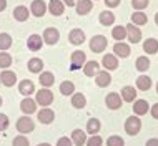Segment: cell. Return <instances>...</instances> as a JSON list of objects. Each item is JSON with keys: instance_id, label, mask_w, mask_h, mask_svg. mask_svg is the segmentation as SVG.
I'll list each match as a JSON object with an SVG mask.
<instances>
[{"instance_id": "cell-51", "label": "cell", "mask_w": 158, "mask_h": 146, "mask_svg": "<svg viewBox=\"0 0 158 146\" xmlns=\"http://www.w3.org/2000/svg\"><path fill=\"white\" fill-rule=\"evenodd\" d=\"M38 146H52V144H48V143H40Z\"/></svg>"}, {"instance_id": "cell-16", "label": "cell", "mask_w": 158, "mask_h": 146, "mask_svg": "<svg viewBox=\"0 0 158 146\" xmlns=\"http://www.w3.org/2000/svg\"><path fill=\"white\" fill-rule=\"evenodd\" d=\"M42 45H44V40H42V37H40V35L33 33V35L28 37V40H27V47H28V50H32V51H38V50L42 48Z\"/></svg>"}, {"instance_id": "cell-26", "label": "cell", "mask_w": 158, "mask_h": 146, "mask_svg": "<svg viewBox=\"0 0 158 146\" xmlns=\"http://www.w3.org/2000/svg\"><path fill=\"white\" fill-rule=\"evenodd\" d=\"M38 81H40V85H42V87H45V88L52 87V85L55 83L53 73H50V71H44V73H40V76H38Z\"/></svg>"}, {"instance_id": "cell-1", "label": "cell", "mask_w": 158, "mask_h": 146, "mask_svg": "<svg viewBox=\"0 0 158 146\" xmlns=\"http://www.w3.org/2000/svg\"><path fill=\"white\" fill-rule=\"evenodd\" d=\"M35 101L40 106H50L53 103V93L48 88H42L35 93Z\"/></svg>"}, {"instance_id": "cell-39", "label": "cell", "mask_w": 158, "mask_h": 146, "mask_svg": "<svg viewBox=\"0 0 158 146\" xmlns=\"http://www.w3.org/2000/svg\"><path fill=\"white\" fill-rule=\"evenodd\" d=\"M106 146H125V141L122 140V136H110L106 140Z\"/></svg>"}, {"instance_id": "cell-32", "label": "cell", "mask_w": 158, "mask_h": 146, "mask_svg": "<svg viewBox=\"0 0 158 146\" xmlns=\"http://www.w3.org/2000/svg\"><path fill=\"white\" fill-rule=\"evenodd\" d=\"M147 22H148V17H147V14H143L142 10L131 14V23L133 25H145Z\"/></svg>"}, {"instance_id": "cell-10", "label": "cell", "mask_w": 158, "mask_h": 146, "mask_svg": "<svg viewBox=\"0 0 158 146\" xmlns=\"http://www.w3.org/2000/svg\"><path fill=\"white\" fill-rule=\"evenodd\" d=\"M95 83L98 85L100 88H105V87H108L110 83H112V76H110V71H98L97 75H95Z\"/></svg>"}, {"instance_id": "cell-31", "label": "cell", "mask_w": 158, "mask_h": 146, "mask_svg": "<svg viewBox=\"0 0 158 146\" xmlns=\"http://www.w3.org/2000/svg\"><path fill=\"white\" fill-rule=\"evenodd\" d=\"M100 23L105 25V27H110V25L115 23V15L110 10H105L100 14Z\"/></svg>"}, {"instance_id": "cell-12", "label": "cell", "mask_w": 158, "mask_h": 146, "mask_svg": "<svg viewBox=\"0 0 158 146\" xmlns=\"http://www.w3.org/2000/svg\"><path fill=\"white\" fill-rule=\"evenodd\" d=\"M17 81V75L10 70H3L0 73V83L5 85V87H14Z\"/></svg>"}, {"instance_id": "cell-41", "label": "cell", "mask_w": 158, "mask_h": 146, "mask_svg": "<svg viewBox=\"0 0 158 146\" xmlns=\"http://www.w3.org/2000/svg\"><path fill=\"white\" fill-rule=\"evenodd\" d=\"M12 146H30V144H28V140L25 138L23 135H20V136H15V138H14Z\"/></svg>"}, {"instance_id": "cell-30", "label": "cell", "mask_w": 158, "mask_h": 146, "mask_svg": "<svg viewBox=\"0 0 158 146\" xmlns=\"http://www.w3.org/2000/svg\"><path fill=\"white\" fill-rule=\"evenodd\" d=\"M28 70L32 73H42V68H44V62H42L40 58H30L27 63Z\"/></svg>"}, {"instance_id": "cell-2", "label": "cell", "mask_w": 158, "mask_h": 146, "mask_svg": "<svg viewBox=\"0 0 158 146\" xmlns=\"http://www.w3.org/2000/svg\"><path fill=\"white\" fill-rule=\"evenodd\" d=\"M140 130H142V120L136 116V115L127 118V121H125V131L128 133V135L135 136V135H138V133H140Z\"/></svg>"}, {"instance_id": "cell-53", "label": "cell", "mask_w": 158, "mask_h": 146, "mask_svg": "<svg viewBox=\"0 0 158 146\" xmlns=\"http://www.w3.org/2000/svg\"><path fill=\"white\" fill-rule=\"evenodd\" d=\"M156 93H158V83H156Z\"/></svg>"}, {"instance_id": "cell-33", "label": "cell", "mask_w": 158, "mask_h": 146, "mask_svg": "<svg viewBox=\"0 0 158 146\" xmlns=\"http://www.w3.org/2000/svg\"><path fill=\"white\" fill-rule=\"evenodd\" d=\"M100 128H102V124H100V121H98L97 118H90V120H88L87 133H90V135H97V133L100 131Z\"/></svg>"}, {"instance_id": "cell-48", "label": "cell", "mask_w": 158, "mask_h": 146, "mask_svg": "<svg viewBox=\"0 0 158 146\" xmlns=\"http://www.w3.org/2000/svg\"><path fill=\"white\" fill-rule=\"evenodd\" d=\"M78 0H63V5H68V7H75Z\"/></svg>"}, {"instance_id": "cell-45", "label": "cell", "mask_w": 158, "mask_h": 146, "mask_svg": "<svg viewBox=\"0 0 158 146\" xmlns=\"http://www.w3.org/2000/svg\"><path fill=\"white\" fill-rule=\"evenodd\" d=\"M105 5L110 7V8L118 7V5H120V0H105Z\"/></svg>"}, {"instance_id": "cell-46", "label": "cell", "mask_w": 158, "mask_h": 146, "mask_svg": "<svg viewBox=\"0 0 158 146\" xmlns=\"http://www.w3.org/2000/svg\"><path fill=\"white\" fill-rule=\"evenodd\" d=\"M150 113H152V116L155 120H158V103H155V105L150 108Z\"/></svg>"}, {"instance_id": "cell-52", "label": "cell", "mask_w": 158, "mask_h": 146, "mask_svg": "<svg viewBox=\"0 0 158 146\" xmlns=\"http://www.w3.org/2000/svg\"><path fill=\"white\" fill-rule=\"evenodd\" d=\"M0 106H2V96H0Z\"/></svg>"}, {"instance_id": "cell-18", "label": "cell", "mask_w": 158, "mask_h": 146, "mask_svg": "<svg viewBox=\"0 0 158 146\" xmlns=\"http://www.w3.org/2000/svg\"><path fill=\"white\" fill-rule=\"evenodd\" d=\"M19 91L22 93L23 96H30L32 93H35V85L30 80H22L19 85Z\"/></svg>"}, {"instance_id": "cell-24", "label": "cell", "mask_w": 158, "mask_h": 146, "mask_svg": "<svg viewBox=\"0 0 158 146\" xmlns=\"http://www.w3.org/2000/svg\"><path fill=\"white\" fill-rule=\"evenodd\" d=\"M136 88L142 90V91H148L152 88V78L147 75H142L136 78Z\"/></svg>"}, {"instance_id": "cell-35", "label": "cell", "mask_w": 158, "mask_h": 146, "mask_svg": "<svg viewBox=\"0 0 158 146\" xmlns=\"http://www.w3.org/2000/svg\"><path fill=\"white\" fill-rule=\"evenodd\" d=\"M12 47V37L8 33H0V51H5Z\"/></svg>"}, {"instance_id": "cell-8", "label": "cell", "mask_w": 158, "mask_h": 146, "mask_svg": "<svg viewBox=\"0 0 158 146\" xmlns=\"http://www.w3.org/2000/svg\"><path fill=\"white\" fill-rule=\"evenodd\" d=\"M20 110H22L25 115L35 113V111H37V101L32 100L30 96H25L23 100H22V103H20Z\"/></svg>"}, {"instance_id": "cell-11", "label": "cell", "mask_w": 158, "mask_h": 146, "mask_svg": "<svg viewBox=\"0 0 158 146\" xmlns=\"http://www.w3.org/2000/svg\"><path fill=\"white\" fill-rule=\"evenodd\" d=\"M113 53H115V57L127 58L128 55L131 53V50H130V47H128L127 43H123V42H117V43L113 45Z\"/></svg>"}, {"instance_id": "cell-23", "label": "cell", "mask_w": 158, "mask_h": 146, "mask_svg": "<svg viewBox=\"0 0 158 146\" xmlns=\"http://www.w3.org/2000/svg\"><path fill=\"white\" fill-rule=\"evenodd\" d=\"M14 18L17 22H25L28 18V8L23 7V5H19L14 8Z\"/></svg>"}, {"instance_id": "cell-4", "label": "cell", "mask_w": 158, "mask_h": 146, "mask_svg": "<svg viewBox=\"0 0 158 146\" xmlns=\"http://www.w3.org/2000/svg\"><path fill=\"white\" fill-rule=\"evenodd\" d=\"M85 62H87V57H85V53L82 50L73 51V53H72V58H70V70L72 71L80 70V68L85 65Z\"/></svg>"}, {"instance_id": "cell-28", "label": "cell", "mask_w": 158, "mask_h": 146, "mask_svg": "<svg viewBox=\"0 0 158 146\" xmlns=\"http://www.w3.org/2000/svg\"><path fill=\"white\" fill-rule=\"evenodd\" d=\"M143 50L147 51L148 55L158 53V40H156V38H148V40H145Z\"/></svg>"}, {"instance_id": "cell-21", "label": "cell", "mask_w": 158, "mask_h": 146, "mask_svg": "<svg viewBox=\"0 0 158 146\" xmlns=\"http://www.w3.org/2000/svg\"><path fill=\"white\" fill-rule=\"evenodd\" d=\"M98 68H100V65L95 62V60H92V62H85V65H83V73L87 76H95L98 71Z\"/></svg>"}, {"instance_id": "cell-50", "label": "cell", "mask_w": 158, "mask_h": 146, "mask_svg": "<svg viewBox=\"0 0 158 146\" xmlns=\"http://www.w3.org/2000/svg\"><path fill=\"white\" fill-rule=\"evenodd\" d=\"M155 23L158 25V12H156V14H155Z\"/></svg>"}, {"instance_id": "cell-9", "label": "cell", "mask_w": 158, "mask_h": 146, "mask_svg": "<svg viewBox=\"0 0 158 146\" xmlns=\"http://www.w3.org/2000/svg\"><path fill=\"white\" fill-rule=\"evenodd\" d=\"M105 103L110 110H118L122 106V96L118 93H108L105 98Z\"/></svg>"}, {"instance_id": "cell-47", "label": "cell", "mask_w": 158, "mask_h": 146, "mask_svg": "<svg viewBox=\"0 0 158 146\" xmlns=\"http://www.w3.org/2000/svg\"><path fill=\"white\" fill-rule=\"evenodd\" d=\"M145 146H158V138H152V140H148Z\"/></svg>"}, {"instance_id": "cell-5", "label": "cell", "mask_w": 158, "mask_h": 146, "mask_svg": "<svg viewBox=\"0 0 158 146\" xmlns=\"http://www.w3.org/2000/svg\"><path fill=\"white\" fill-rule=\"evenodd\" d=\"M106 38L103 35H93V38L90 40V50L95 51V53H102L106 48Z\"/></svg>"}, {"instance_id": "cell-42", "label": "cell", "mask_w": 158, "mask_h": 146, "mask_svg": "<svg viewBox=\"0 0 158 146\" xmlns=\"http://www.w3.org/2000/svg\"><path fill=\"white\" fill-rule=\"evenodd\" d=\"M102 143H103V140L100 138L98 135H92V138L87 140V146H102Z\"/></svg>"}, {"instance_id": "cell-13", "label": "cell", "mask_w": 158, "mask_h": 146, "mask_svg": "<svg viewBox=\"0 0 158 146\" xmlns=\"http://www.w3.org/2000/svg\"><path fill=\"white\" fill-rule=\"evenodd\" d=\"M37 118H38V121H40V123L50 124V123L53 121V118H55V113H53L50 108H42V110L37 113Z\"/></svg>"}, {"instance_id": "cell-20", "label": "cell", "mask_w": 158, "mask_h": 146, "mask_svg": "<svg viewBox=\"0 0 158 146\" xmlns=\"http://www.w3.org/2000/svg\"><path fill=\"white\" fill-rule=\"evenodd\" d=\"M48 10H50V14H52V15L60 17V15L63 14V10H65V5H63L62 0H50Z\"/></svg>"}, {"instance_id": "cell-25", "label": "cell", "mask_w": 158, "mask_h": 146, "mask_svg": "<svg viewBox=\"0 0 158 146\" xmlns=\"http://www.w3.org/2000/svg\"><path fill=\"white\" fill-rule=\"evenodd\" d=\"M122 98H123V101H127V103L135 101V98H136L135 87H125V88H122Z\"/></svg>"}, {"instance_id": "cell-19", "label": "cell", "mask_w": 158, "mask_h": 146, "mask_svg": "<svg viewBox=\"0 0 158 146\" xmlns=\"http://www.w3.org/2000/svg\"><path fill=\"white\" fill-rule=\"evenodd\" d=\"M68 40H70V43H73V45H82L83 42H85V33H83V30L73 28V30L70 32V35H68Z\"/></svg>"}, {"instance_id": "cell-34", "label": "cell", "mask_w": 158, "mask_h": 146, "mask_svg": "<svg viewBox=\"0 0 158 146\" xmlns=\"http://www.w3.org/2000/svg\"><path fill=\"white\" fill-rule=\"evenodd\" d=\"M112 37L115 38V40H118V42L125 40V38H127V28L122 27V25H118V27H113V30H112Z\"/></svg>"}, {"instance_id": "cell-7", "label": "cell", "mask_w": 158, "mask_h": 146, "mask_svg": "<svg viewBox=\"0 0 158 146\" xmlns=\"http://www.w3.org/2000/svg\"><path fill=\"white\" fill-rule=\"evenodd\" d=\"M102 65L106 71H112V70H117L118 68V58L115 57V55L108 53V55H103V58H102Z\"/></svg>"}, {"instance_id": "cell-15", "label": "cell", "mask_w": 158, "mask_h": 146, "mask_svg": "<svg viewBox=\"0 0 158 146\" xmlns=\"http://www.w3.org/2000/svg\"><path fill=\"white\" fill-rule=\"evenodd\" d=\"M47 10V5L44 0H33L30 5V14H33L35 17H44Z\"/></svg>"}, {"instance_id": "cell-17", "label": "cell", "mask_w": 158, "mask_h": 146, "mask_svg": "<svg viewBox=\"0 0 158 146\" xmlns=\"http://www.w3.org/2000/svg\"><path fill=\"white\" fill-rule=\"evenodd\" d=\"M75 8L78 15H87V14H90V10L93 8V2L92 0H78Z\"/></svg>"}, {"instance_id": "cell-14", "label": "cell", "mask_w": 158, "mask_h": 146, "mask_svg": "<svg viewBox=\"0 0 158 146\" xmlns=\"http://www.w3.org/2000/svg\"><path fill=\"white\" fill-rule=\"evenodd\" d=\"M58 38H60V33H58L57 28H45V32H44V40H45V43L55 45V43L58 42Z\"/></svg>"}, {"instance_id": "cell-49", "label": "cell", "mask_w": 158, "mask_h": 146, "mask_svg": "<svg viewBox=\"0 0 158 146\" xmlns=\"http://www.w3.org/2000/svg\"><path fill=\"white\" fill-rule=\"evenodd\" d=\"M7 8V0H0V12H3Z\"/></svg>"}, {"instance_id": "cell-22", "label": "cell", "mask_w": 158, "mask_h": 146, "mask_svg": "<svg viewBox=\"0 0 158 146\" xmlns=\"http://www.w3.org/2000/svg\"><path fill=\"white\" fill-rule=\"evenodd\" d=\"M72 143H75L77 146H83L87 143V133L82 130H73V133H72Z\"/></svg>"}, {"instance_id": "cell-27", "label": "cell", "mask_w": 158, "mask_h": 146, "mask_svg": "<svg viewBox=\"0 0 158 146\" xmlns=\"http://www.w3.org/2000/svg\"><path fill=\"white\" fill-rule=\"evenodd\" d=\"M133 111L136 116H142V115H147L148 113V103L145 100H135V105H133Z\"/></svg>"}, {"instance_id": "cell-29", "label": "cell", "mask_w": 158, "mask_h": 146, "mask_svg": "<svg viewBox=\"0 0 158 146\" xmlns=\"http://www.w3.org/2000/svg\"><path fill=\"white\" fill-rule=\"evenodd\" d=\"M87 105V98L83 96V93H73L72 95V106L73 108H83V106Z\"/></svg>"}, {"instance_id": "cell-37", "label": "cell", "mask_w": 158, "mask_h": 146, "mask_svg": "<svg viewBox=\"0 0 158 146\" xmlns=\"http://www.w3.org/2000/svg\"><path fill=\"white\" fill-rule=\"evenodd\" d=\"M60 93H62V95H65V96L73 95V93H75V85L72 83V81H63V83L60 85Z\"/></svg>"}, {"instance_id": "cell-36", "label": "cell", "mask_w": 158, "mask_h": 146, "mask_svg": "<svg viewBox=\"0 0 158 146\" xmlns=\"http://www.w3.org/2000/svg\"><path fill=\"white\" fill-rule=\"evenodd\" d=\"M135 67H136L138 71H147L148 68H150V60H148V57H138L136 58Z\"/></svg>"}, {"instance_id": "cell-3", "label": "cell", "mask_w": 158, "mask_h": 146, "mask_svg": "<svg viewBox=\"0 0 158 146\" xmlns=\"http://www.w3.org/2000/svg\"><path fill=\"white\" fill-rule=\"evenodd\" d=\"M33 128H35V123H33V120L28 116V115H25V116L19 118V121H17V130H19V133H22V135L32 133Z\"/></svg>"}, {"instance_id": "cell-38", "label": "cell", "mask_w": 158, "mask_h": 146, "mask_svg": "<svg viewBox=\"0 0 158 146\" xmlns=\"http://www.w3.org/2000/svg\"><path fill=\"white\" fill-rule=\"evenodd\" d=\"M10 65H12V57L8 53H5V51H0V68L7 70Z\"/></svg>"}, {"instance_id": "cell-6", "label": "cell", "mask_w": 158, "mask_h": 146, "mask_svg": "<svg viewBox=\"0 0 158 146\" xmlns=\"http://www.w3.org/2000/svg\"><path fill=\"white\" fill-rule=\"evenodd\" d=\"M125 28H127V38L131 43H138L142 40V30L136 27V25L128 23V25H125Z\"/></svg>"}, {"instance_id": "cell-43", "label": "cell", "mask_w": 158, "mask_h": 146, "mask_svg": "<svg viewBox=\"0 0 158 146\" xmlns=\"http://www.w3.org/2000/svg\"><path fill=\"white\" fill-rule=\"evenodd\" d=\"M8 128V116L0 113V131H5Z\"/></svg>"}, {"instance_id": "cell-40", "label": "cell", "mask_w": 158, "mask_h": 146, "mask_svg": "<svg viewBox=\"0 0 158 146\" xmlns=\"http://www.w3.org/2000/svg\"><path fill=\"white\" fill-rule=\"evenodd\" d=\"M148 3H150V0H131V5L135 10H143L148 7Z\"/></svg>"}, {"instance_id": "cell-44", "label": "cell", "mask_w": 158, "mask_h": 146, "mask_svg": "<svg viewBox=\"0 0 158 146\" xmlns=\"http://www.w3.org/2000/svg\"><path fill=\"white\" fill-rule=\"evenodd\" d=\"M72 144H73V143H72V140L67 138V136H62V138L57 141V146H72Z\"/></svg>"}]
</instances>
